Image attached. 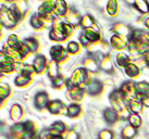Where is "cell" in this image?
<instances>
[{
  "label": "cell",
  "mask_w": 149,
  "mask_h": 139,
  "mask_svg": "<svg viewBox=\"0 0 149 139\" xmlns=\"http://www.w3.org/2000/svg\"><path fill=\"white\" fill-rule=\"evenodd\" d=\"M110 100L112 103V108L116 111L121 120H128L130 115L132 114L130 108H128V101L124 97L123 92L120 89L114 90L110 94Z\"/></svg>",
  "instance_id": "1"
},
{
  "label": "cell",
  "mask_w": 149,
  "mask_h": 139,
  "mask_svg": "<svg viewBox=\"0 0 149 139\" xmlns=\"http://www.w3.org/2000/svg\"><path fill=\"white\" fill-rule=\"evenodd\" d=\"M21 17V15L11 7L10 8H8V7L6 8L4 6L1 7V10H0V21H1V24L6 26L7 28L14 27Z\"/></svg>",
  "instance_id": "2"
},
{
  "label": "cell",
  "mask_w": 149,
  "mask_h": 139,
  "mask_svg": "<svg viewBox=\"0 0 149 139\" xmlns=\"http://www.w3.org/2000/svg\"><path fill=\"white\" fill-rule=\"evenodd\" d=\"M66 87H68V92L66 96L72 102H79L85 96V89L82 86H74L70 81H66Z\"/></svg>",
  "instance_id": "3"
},
{
  "label": "cell",
  "mask_w": 149,
  "mask_h": 139,
  "mask_svg": "<svg viewBox=\"0 0 149 139\" xmlns=\"http://www.w3.org/2000/svg\"><path fill=\"white\" fill-rule=\"evenodd\" d=\"M7 45H8L9 47H11V48H13V49L17 50L23 58H25L29 52H31L29 50V48L26 47V45L24 44V41L20 40L19 36L15 35V34H12V35H10V36L8 37Z\"/></svg>",
  "instance_id": "4"
},
{
  "label": "cell",
  "mask_w": 149,
  "mask_h": 139,
  "mask_svg": "<svg viewBox=\"0 0 149 139\" xmlns=\"http://www.w3.org/2000/svg\"><path fill=\"white\" fill-rule=\"evenodd\" d=\"M74 86H82L83 84H86L89 82L91 79H88V72L85 67H77L76 70L73 71V73L71 75L70 79H69Z\"/></svg>",
  "instance_id": "5"
},
{
  "label": "cell",
  "mask_w": 149,
  "mask_h": 139,
  "mask_svg": "<svg viewBox=\"0 0 149 139\" xmlns=\"http://www.w3.org/2000/svg\"><path fill=\"white\" fill-rule=\"evenodd\" d=\"M54 7H56V1L47 0L45 2H42V6L38 8L37 14L42 20H49L51 19V15L54 14Z\"/></svg>",
  "instance_id": "6"
},
{
  "label": "cell",
  "mask_w": 149,
  "mask_h": 139,
  "mask_svg": "<svg viewBox=\"0 0 149 139\" xmlns=\"http://www.w3.org/2000/svg\"><path fill=\"white\" fill-rule=\"evenodd\" d=\"M120 90L123 92L124 97L126 98L127 101L131 100H135L137 99V91H136V86H135V83L133 82H125L122 86H121Z\"/></svg>",
  "instance_id": "7"
},
{
  "label": "cell",
  "mask_w": 149,
  "mask_h": 139,
  "mask_svg": "<svg viewBox=\"0 0 149 139\" xmlns=\"http://www.w3.org/2000/svg\"><path fill=\"white\" fill-rule=\"evenodd\" d=\"M47 110L51 114H68V106H64V103L61 100H51L47 106Z\"/></svg>",
  "instance_id": "8"
},
{
  "label": "cell",
  "mask_w": 149,
  "mask_h": 139,
  "mask_svg": "<svg viewBox=\"0 0 149 139\" xmlns=\"http://www.w3.org/2000/svg\"><path fill=\"white\" fill-rule=\"evenodd\" d=\"M66 51L68 50L62 45H54L50 48V56H51L54 61L60 62L66 58V56H68Z\"/></svg>",
  "instance_id": "9"
},
{
  "label": "cell",
  "mask_w": 149,
  "mask_h": 139,
  "mask_svg": "<svg viewBox=\"0 0 149 139\" xmlns=\"http://www.w3.org/2000/svg\"><path fill=\"white\" fill-rule=\"evenodd\" d=\"M47 133L52 137H62L63 134L66 133V125L61 121H56L49 127Z\"/></svg>",
  "instance_id": "10"
},
{
  "label": "cell",
  "mask_w": 149,
  "mask_h": 139,
  "mask_svg": "<svg viewBox=\"0 0 149 139\" xmlns=\"http://www.w3.org/2000/svg\"><path fill=\"white\" fill-rule=\"evenodd\" d=\"M87 49L91 53H100L102 56H109V45L106 41H100V42L91 44Z\"/></svg>",
  "instance_id": "11"
},
{
  "label": "cell",
  "mask_w": 149,
  "mask_h": 139,
  "mask_svg": "<svg viewBox=\"0 0 149 139\" xmlns=\"http://www.w3.org/2000/svg\"><path fill=\"white\" fill-rule=\"evenodd\" d=\"M110 44H111L112 47L116 50H123L128 47L127 40L125 39L124 37L120 36V35H118V34H114V35L111 37Z\"/></svg>",
  "instance_id": "12"
},
{
  "label": "cell",
  "mask_w": 149,
  "mask_h": 139,
  "mask_svg": "<svg viewBox=\"0 0 149 139\" xmlns=\"http://www.w3.org/2000/svg\"><path fill=\"white\" fill-rule=\"evenodd\" d=\"M102 89H104V85L98 79H91L89 82L87 83V91L91 96L99 95L102 91Z\"/></svg>",
  "instance_id": "13"
},
{
  "label": "cell",
  "mask_w": 149,
  "mask_h": 139,
  "mask_svg": "<svg viewBox=\"0 0 149 139\" xmlns=\"http://www.w3.org/2000/svg\"><path fill=\"white\" fill-rule=\"evenodd\" d=\"M82 36L86 39L89 44H95L100 40V34L96 28H86L83 31Z\"/></svg>",
  "instance_id": "14"
},
{
  "label": "cell",
  "mask_w": 149,
  "mask_h": 139,
  "mask_svg": "<svg viewBox=\"0 0 149 139\" xmlns=\"http://www.w3.org/2000/svg\"><path fill=\"white\" fill-rule=\"evenodd\" d=\"M48 103H49V97L46 92H38L34 98V104L39 110L47 108Z\"/></svg>",
  "instance_id": "15"
},
{
  "label": "cell",
  "mask_w": 149,
  "mask_h": 139,
  "mask_svg": "<svg viewBox=\"0 0 149 139\" xmlns=\"http://www.w3.org/2000/svg\"><path fill=\"white\" fill-rule=\"evenodd\" d=\"M113 32L116 34H118V35H120V36L124 37V38H131V36H132V33L133 31L128 26H126V25L122 24V23H116V24H114V26H113Z\"/></svg>",
  "instance_id": "16"
},
{
  "label": "cell",
  "mask_w": 149,
  "mask_h": 139,
  "mask_svg": "<svg viewBox=\"0 0 149 139\" xmlns=\"http://www.w3.org/2000/svg\"><path fill=\"white\" fill-rule=\"evenodd\" d=\"M69 12V9H68V4L65 1L63 0H58L56 1V7L54 10V14L57 17H65Z\"/></svg>",
  "instance_id": "17"
},
{
  "label": "cell",
  "mask_w": 149,
  "mask_h": 139,
  "mask_svg": "<svg viewBox=\"0 0 149 139\" xmlns=\"http://www.w3.org/2000/svg\"><path fill=\"white\" fill-rule=\"evenodd\" d=\"M33 66L36 73L42 74L45 71L46 66H47V59L44 56H42V54H38L37 57L34 59Z\"/></svg>",
  "instance_id": "18"
},
{
  "label": "cell",
  "mask_w": 149,
  "mask_h": 139,
  "mask_svg": "<svg viewBox=\"0 0 149 139\" xmlns=\"http://www.w3.org/2000/svg\"><path fill=\"white\" fill-rule=\"evenodd\" d=\"M1 52H3L6 56H8L9 58H11V59H12V60H14L17 63H20V62L24 59V58L20 54V52H19L17 50L13 49V48H11V47H9L8 45L3 46V49H2V51H1Z\"/></svg>",
  "instance_id": "19"
},
{
  "label": "cell",
  "mask_w": 149,
  "mask_h": 139,
  "mask_svg": "<svg viewBox=\"0 0 149 139\" xmlns=\"http://www.w3.org/2000/svg\"><path fill=\"white\" fill-rule=\"evenodd\" d=\"M104 119L109 124H114L120 117H119V114L116 113V111L113 108H108L104 112Z\"/></svg>",
  "instance_id": "20"
},
{
  "label": "cell",
  "mask_w": 149,
  "mask_h": 139,
  "mask_svg": "<svg viewBox=\"0 0 149 139\" xmlns=\"http://www.w3.org/2000/svg\"><path fill=\"white\" fill-rule=\"evenodd\" d=\"M84 67L87 70V71H89L91 73H97L98 71H99V64L97 63L94 58L91 57H88L86 58L85 60H84Z\"/></svg>",
  "instance_id": "21"
},
{
  "label": "cell",
  "mask_w": 149,
  "mask_h": 139,
  "mask_svg": "<svg viewBox=\"0 0 149 139\" xmlns=\"http://www.w3.org/2000/svg\"><path fill=\"white\" fill-rule=\"evenodd\" d=\"M65 17H66V22H68V23H70L71 25L76 26L77 24H81L82 17L79 15L77 11H75V10H70Z\"/></svg>",
  "instance_id": "22"
},
{
  "label": "cell",
  "mask_w": 149,
  "mask_h": 139,
  "mask_svg": "<svg viewBox=\"0 0 149 139\" xmlns=\"http://www.w3.org/2000/svg\"><path fill=\"white\" fill-rule=\"evenodd\" d=\"M116 64L120 66V67L124 69L125 66H127L131 63V57L125 52H119L116 57Z\"/></svg>",
  "instance_id": "23"
},
{
  "label": "cell",
  "mask_w": 149,
  "mask_h": 139,
  "mask_svg": "<svg viewBox=\"0 0 149 139\" xmlns=\"http://www.w3.org/2000/svg\"><path fill=\"white\" fill-rule=\"evenodd\" d=\"M124 72L128 77L134 78V77H137L139 75L141 70H139V66L137 65V64H135V63H130L127 66L124 67Z\"/></svg>",
  "instance_id": "24"
},
{
  "label": "cell",
  "mask_w": 149,
  "mask_h": 139,
  "mask_svg": "<svg viewBox=\"0 0 149 139\" xmlns=\"http://www.w3.org/2000/svg\"><path fill=\"white\" fill-rule=\"evenodd\" d=\"M100 67L101 70H104L107 73H112L113 72V65L111 62V57L109 56H104L100 59Z\"/></svg>",
  "instance_id": "25"
},
{
  "label": "cell",
  "mask_w": 149,
  "mask_h": 139,
  "mask_svg": "<svg viewBox=\"0 0 149 139\" xmlns=\"http://www.w3.org/2000/svg\"><path fill=\"white\" fill-rule=\"evenodd\" d=\"M25 133H26V131H25L24 123H15V124L11 127V134H10V135L17 136V137L22 139V137L24 136Z\"/></svg>",
  "instance_id": "26"
},
{
  "label": "cell",
  "mask_w": 149,
  "mask_h": 139,
  "mask_svg": "<svg viewBox=\"0 0 149 139\" xmlns=\"http://www.w3.org/2000/svg\"><path fill=\"white\" fill-rule=\"evenodd\" d=\"M81 26L83 27L84 29L86 28H96V23L94 17L89 15V14H85L82 17V20H81Z\"/></svg>",
  "instance_id": "27"
},
{
  "label": "cell",
  "mask_w": 149,
  "mask_h": 139,
  "mask_svg": "<svg viewBox=\"0 0 149 139\" xmlns=\"http://www.w3.org/2000/svg\"><path fill=\"white\" fill-rule=\"evenodd\" d=\"M137 134V128H135L134 126L132 125H126V126L123 128V131H122V139H133Z\"/></svg>",
  "instance_id": "28"
},
{
  "label": "cell",
  "mask_w": 149,
  "mask_h": 139,
  "mask_svg": "<svg viewBox=\"0 0 149 139\" xmlns=\"http://www.w3.org/2000/svg\"><path fill=\"white\" fill-rule=\"evenodd\" d=\"M22 115H23V110H22L21 106L20 104H13L11 110H10V117H11V120L14 121V122H17L22 117Z\"/></svg>",
  "instance_id": "29"
},
{
  "label": "cell",
  "mask_w": 149,
  "mask_h": 139,
  "mask_svg": "<svg viewBox=\"0 0 149 139\" xmlns=\"http://www.w3.org/2000/svg\"><path fill=\"white\" fill-rule=\"evenodd\" d=\"M143 102L139 101L138 99H135V100H131L128 101V108H130V111L134 113V114H138L143 111Z\"/></svg>",
  "instance_id": "30"
},
{
  "label": "cell",
  "mask_w": 149,
  "mask_h": 139,
  "mask_svg": "<svg viewBox=\"0 0 149 139\" xmlns=\"http://www.w3.org/2000/svg\"><path fill=\"white\" fill-rule=\"evenodd\" d=\"M48 76L51 78V81L54 79V78H57L58 76H60V75H59L58 62H56L52 60V61L48 64Z\"/></svg>",
  "instance_id": "31"
},
{
  "label": "cell",
  "mask_w": 149,
  "mask_h": 139,
  "mask_svg": "<svg viewBox=\"0 0 149 139\" xmlns=\"http://www.w3.org/2000/svg\"><path fill=\"white\" fill-rule=\"evenodd\" d=\"M31 25H32L35 29H42L45 27L46 21L42 20L38 14H33L32 17H31Z\"/></svg>",
  "instance_id": "32"
},
{
  "label": "cell",
  "mask_w": 149,
  "mask_h": 139,
  "mask_svg": "<svg viewBox=\"0 0 149 139\" xmlns=\"http://www.w3.org/2000/svg\"><path fill=\"white\" fill-rule=\"evenodd\" d=\"M136 86V91L139 96H145L149 95V83L147 82H138L135 84Z\"/></svg>",
  "instance_id": "33"
},
{
  "label": "cell",
  "mask_w": 149,
  "mask_h": 139,
  "mask_svg": "<svg viewBox=\"0 0 149 139\" xmlns=\"http://www.w3.org/2000/svg\"><path fill=\"white\" fill-rule=\"evenodd\" d=\"M119 10V3L116 0H110L107 3V12L110 17H116Z\"/></svg>",
  "instance_id": "34"
},
{
  "label": "cell",
  "mask_w": 149,
  "mask_h": 139,
  "mask_svg": "<svg viewBox=\"0 0 149 139\" xmlns=\"http://www.w3.org/2000/svg\"><path fill=\"white\" fill-rule=\"evenodd\" d=\"M134 6L143 14H146V13L149 12V2H147L145 0H136L134 2Z\"/></svg>",
  "instance_id": "35"
},
{
  "label": "cell",
  "mask_w": 149,
  "mask_h": 139,
  "mask_svg": "<svg viewBox=\"0 0 149 139\" xmlns=\"http://www.w3.org/2000/svg\"><path fill=\"white\" fill-rule=\"evenodd\" d=\"M32 81V77H29V76H25L23 74H19L17 77H15V81H14V84L17 85V87H23L29 85Z\"/></svg>",
  "instance_id": "36"
},
{
  "label": "cell",
  "mask_w": 149,
  "mask_h": 139,
  "mask_svg": "<svg viewBox=\"0 0 149 139\" xmlns=\"http://www.w3.org/2000/svg\"><path fill=\"white\" fill-rule=\"evenodd\" d=\"M24 44L26 45V47L29 48V50L31 52H36L38 50V47H39L38 41L35 38H33V37H29V38L24 39Z\"/></svg>",
  "instance_id": "37"
},
{
  "label": "cell",
  "mask_w": 149,
  "mask_h": 139,
  "mask_svg": "<svg viewBox=\"0 0 149 139\" xmlns=\"http://www.w3.org/2000/svg\"><path fill=\"white\" fill-rule=\"evenodd\" d=\"M79 113H81V106L77 103H72L68 106V116L70 117H76L79 116Z\"/></svg>",
  "instance_id": "38"
},
{
  "label": "cell",
  "mask_w": 149,
  "mask_h": 139,
  "mask_svg": "<svg viewBox=\"0 0 149 139\" xmlns=\"http://www.w3.org/2000/svg\"><path fill=\"white\" fill-rule=\"evenodd\" d=\"M20 74H23L25 76H29V77H32V75L34 73H36L35 72V69H34L33 65H29V64H22L20 67Z\"/></svg>",
  "instance_id": "39"
},
{
  "label": "cell",
  "mask_w": 149,
  "mask_h": 139,
  "mask_svg": "<svg viewBox=\"0 0 149 139\" xmlns=\"http://www.w3.org/2000/svg\"><path fill=\"white\" fill-rule=\"evenodd\" d=\"M49 38L54 41H63L66 39V37L63 35L61 32H59L57 29H51L49 32Z\"/></svg>",
  "instance_id": "40"
},
{
  "label": "cell",
  "mask_w": 149,
  "mask_h": 139,
  "mask_svg": "<svg viewBox=\"0 0 149 139\" xmlns=\"http://www.w3.org/2000/svg\"><path fill=\"white\" fill-rule=\"evenodd\" d=\"M17 67V63H1V73H12Z\"/></svg>",
  "instance_id": "41"
},
{
  "label": "cell",
  "mask_w": 149,
  "mask_h": 139,
  "mask_svg": "<svg viewBox=\"0 0 149 139\" xmlns=\"http://www.w3.org/2000/svg\"><path fill=\"white\" fill-rule=\"evenodd\" d=\"M12 7L15 9L20 14H21V17H23V15H24V13L26 12L27 4H26L25 1H15V2H13Z\"/></svg>",
  "instance_id": "42"
},
{
  "label": "cell",
  "mask_w": 149,
  "mask_h": 139,
  "mask_svg": "<svg viewBox=\"0 0 149 139\" xmlns=\"http://www.w3.org/2000/svg\"><path fill=\"white\" fill-rule=\"evenodd\" d=\"M128 122H130V125L134 126L135 128H138V127L141 125V116H139L138 114H134V113H132V114L130 115V117H128Z\"/></svg>",
  "instance_id": "43"
},
{
  "label": "cell",
  "mask_w": 149,
  "mask_h": 139,
  "mask_svg": "<svg viewBox=\"0 0 149 139\" xmlns=\"http://www.w3.org/2000/svg\"><path fill=\"white\" fill-rule=\"evenodd\" d=\"M10 87L7 84H1L0 85V98H1V101H3L4 99H7L10 96Z\"/></svg>",
  "instance_id": "44"
},
{
  "label": "cell",
  "mask_w": 149,
  "mask_h": 139,
  "mask_svg": "<svg viewBox=\"0 0 149 139\" xmlns=\"http://www.w3.org/2000/svg\"><path fill=\"white\" fill-rule=\"evenodd\" d=\"M79 49H81V47H79V42H76V41H70L69 44H68V52L71 53V54H76V53L79 52Z\"/></svg>",
  "instance_id": "45"
},
{
  "label": "cell",
  "mask_w": 149,
  "mask_h": 139,
  "mask_svg": "<svg viewBox=\"0 0 149 139\" xmlns=\"http://www.w3.org/2000/svg\"><path fill=\"white\" fill-rule=\"evenodd\" d=\"M98 138L99 139H113V133L109 129H104V131H101L98 135Z\"/></svg>",
  "instance_id": "46"
},
{
  "label": "cell",
  "mask_w": 149,
  "mask_h": 139,
  "mask_svg": "<svg viewBox=\"0 0 149 139\" xmlns=\"http://www.w3.org/2000/svg\"><path fill=\"white\" fill-rule=\"evenodd\" d=\"M25 126V131L27 133H32V134H36V127H35V124L31 121H27V122L24 123Z\"/></svg>",
  "instance_id": "47"
},
{
  "label": "cell",
  "mask_w": 149,
  "mask_h": 139,
  "mask_svg": "<svg viewBox=\"0 0 149 139\" xmlns=\"http://www.w3.org/2000/svg\"><path fill=\"white\" fill-rule=\"evenodd\" d=\"M64 84V79H63L62 76H58L57 78L52 79V85H54V88H61Z\"/></svg>",
  "instance_id": "48"
},
{
  "label": "cell",
  "mask_w": 149,
  "mask_h": 139,
  "mask_svg": "<svg viewBox=\"0 0 149 139\" xmlns=\"http://www.w3.org/2000/svg\"><path fill=\"white\" fill-rule=\"evenodd\" d=\"M64 139H79V135L75 131H69L65 133Z\"/></svg>",
  "instance_id": "49"
},
{
  "label": "cell",
  "mask_w": 149,
  "mask_h": 139,
  "mask_svg": "<svg viewBox=\"0 0 149 139\" xmlns=\"http://www.w3.org/2000/svg\"><path fill=\"white\" fill-rule=\"evenodd\" d=\"M141 102H143V104H144L145 106H148L149 108V95L141 99Z\"/></svg>",
  "instance_id": "50"
},
{
  "label": "cell",
  "mask_w": 149,
  "mask_h": 139,
  "mask_svg": "<svg viewBox=\"0 0 149 139\" xmlns=\"http://www.w3.org/2000/svg\"><path fill=\"white\" fill-rule=\"evenodd\" d=\"M143 57H144V61H145L147 64H149V51L148 52H146Z\"/></svg>",
  "instance_id": "51"
},
{
  "label": "cell",
  "mask_w": 149,
  "mask_h": 139,
  "mask_svg": "<svg viewBox=\"0 0 149 139\" xmlns=\"http://www.w3.org/2000/svg\"><path fill=\"white\" fill-rule=\"evenodd\" d=\"M48 139H63L62 137H52V136H50L48 134Z\"/></svg>",
  "instance_id": "52"
},
{
  "label": "cell",
  "mask_w": 149,
  "mask_h": 139,
  "mask_svg": "<svg viewBox=\"0 0 149 139\" xmlns=\"http://www.w3.org/2000/svg\"><path fill=\"white\" fill-rule=\"evenodd\" d=\"M145 25L147 26V28H148V31H149V17H147V19H146V21H145Z\"/></svg>",
  "instance_id": "53"
},
{
  "label": "cell",
  "mask_w": 149,
  "mask_h": 139,
  "mask_svg": "<svg viewBox=\"0 0 149 139\" xmlns=\"http://www.w3.org/2000/svg\"><path fill=\"white\" fill-rule=\"evenodd\" d=\"M8 139H21V138H19V137H17V136L10 135V136L8 137Z\"/></svg>",
  "instance_id": "54"
},
{
  "label": "cell",
  "mask_w": 149,
  "mask_h": 139,
  "mask_svg": "<svg viewBox=\"0 0 149 139\" xmlns=\"http://www.w3.org/2000/svg\"><path fill=\"white\" fill-rule=\"evenodd\" d=\"M35 139H40V138H38V137H36V138H35Z\"/></svg>",
  "instance_id": "55"
}]
</instances>
